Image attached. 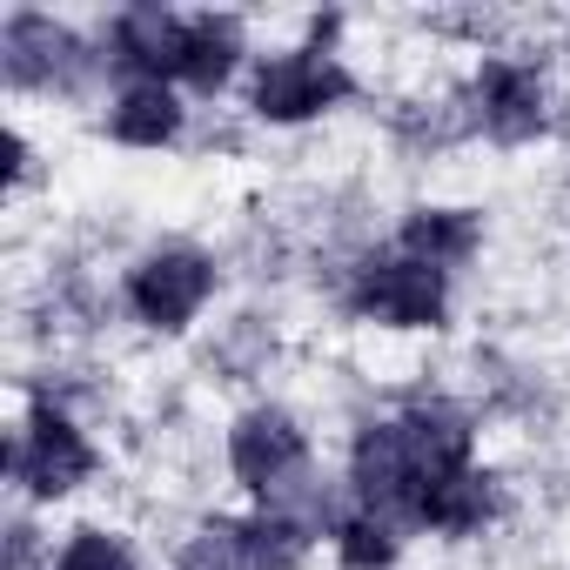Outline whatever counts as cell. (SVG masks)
<instances>
[{
    "mask_svg": "<svg viewBox=\"0 0 570 570\" xmlns=\"http://www.w3.org/2000/svg\"><path fill=\"white\" fill-rule=\"evenodd\" d=\"M350 490H356V510H370V517H383L396 530L416 523L430 476H423V463L410 450L403 416H383V423L356 430V443H350Z\"/></svg>",
    "mask_w": 570,
    "mask_h": 570,
    "instance_id": "cell-1",
    "label": "cell"
},
{
    "mask_svg": "<svg viewBox=\"0 0 570 570\" xmlns=\"http://www.w3.org/2000/svg\"><path fill=\"white\" fill-rule=\"evenodd\" d=\"M350 309L383 330H443L450 316V275L410 255H376L350 282Z\"/></svg>",
    "mask_w": 570,
    "mask_h": 570,
    "instance_id": "cell-2",
    "label": "cell"
},
{
    "mask_svg": "<svg viewBox=\"0 0 570 570\" xmlns=\"http://www.w3.org/2000/svg\"><path fill=\"white\" fill-rule=\"evenodd\" d=\"M8 476H14L28 497L55 503V497L81 490V483L95 476V443L75 430V416H61L55 403H35V410H28V423L14 430Z\"/></svg>",
    "mask_w": 570,
    "mask_h": 570,
    "instance_id": "cell-3",
    "label": "cell"
},
{
    "mask_svg": "<svg viewBox=\"0 0 570 570\" xmlns=\"http://www.w3.org/2000/svg\"><path fill=\"white\" fill-rule=\"evenodd\" d=\"M303 557H309V537L296 523L255 510V517H208L188 537L181 570H303Z\"/></svg>",
    "mask_w": 570,
    "mask_h": 570,
    "instance_id": "cell-4",
    "label": "cell"
},
{
    "mask_svg": "<svg viewBox=\"0 0 570 570\" xmlns=\"http://www.w3.org/2000/svg\"><path fill=\"white\" fill-rule=\"evenodd\" d=\"M350 68L323 48H296V55H275L255 68V88H248V108L262 121H282V128H296V121H316L330 115L336 101H350Z\"/></svg>",
    "mask_w": 570,
    "mask_h": 570,
    "instance_id": "cell-5",
    "label": "cell"
},
{
    "mask_svg": "<svg viewBox=\"0 0 570 570\" xmlns=\"http://www.w3.org/2000/svg\"><path fill=\"white\" fill-rule=\"evenodd\" d=\"M208 296H215V262L202 248H155L128 268V309L161 336L188 330Z\"/></svg>",
    "mask_w": 570,
    "mask_h": 570,
    "instance_id": "cell-6",
    "label": "cell"
},
{
    "mask_svg": "<svg viewBox=\"0 0 570 570\" xmlns=\"http://www.w3.org/2000/svg\"><path fill=\"white\" fill-rule=\"evenodd\" d=\"M228 470L242 490L255 497H275L289 476L309 470V436L303 423L282 410V403H262V410H242L235 430H228Z\"/></svg>",
    "mask_w": 570,
    "mask_h": 570,
    "instance_id": "cell-7",
    "label": "cell"
},
{
    "mask_svg": "<svg viewBox=\"0 0 570 570\" xmlns=\"http://www.w3.org/2000/svg\"><path fill=\"white\" fill-rule=\"evenodd\" d=\"M88 48L75 28H61L55 14H8V28H0V75H8V88L35 95V88H75L88 75Z\"/></svg>",
    "mask_w": 570,
    "mask_h": 570,
    "instance_id": "cell-8",
    "label": "cell"
},
{
    "mask_svg": "<svg viewBox=\"0 0 570 570\" xmlns=\"http://www.w3.org/2000/svg\"><path fill=\"white\" fill-rule=\"evenodd\" d=\"M181 41H188V21L168 14V8H128L115 14L108 28V68L135 81H181Z\"/></svg>",
    "mask_w": 570,
    "mask_h": 570,
    "instance_id": "cell-9",
    "label": "cell"
},
{
    "mask_svg": "<svg viewBox=\"0 0 570 570\" xmlns=\"http://www.w3.org/2000/svg\"><path fill=\"white\" fill-rule=\"evenodd\" d=\"M476 101H483V108H476L483 135L503 141V148L543 135V121H550V88H543V75L523 68V61H483V75H476Z\"/></svg>",
    "mask_w": 570,
    "mask_h": 570,
    "instance_id": "cell-10",
    "label": "cell"
},
{
    "mask_svg": "<svg viewBox=\"0 0 570 570\" xmlns=\"http://www.w3.org/2000/svg\"><path fill=\"white\" fill-rule=\"evenodd\" d=\"M497 503H503L497 476L476 470V463H463V470H450V476H436V483L423 490L416 523H430V530H443V537H470V530H483V523L497 517Z\"/></svg>",
    "mask_w": 570,
    "mask_h": 570,
    "instance_id": "cell-11",
    "label": "cell"
},
{
    "mask_svg": "<svg viewBox=\"0 0 570 570\" xmlns=\"http://www.w3.org/2000/svg\"><path fill=\"white\" fill-rule=\"evenodd\" d=\"M396 248L410 262H430V268L450 275V268H463L483 248V222H476V208H410Z\"/></svg>",
    "mask_w": 570,
    "mask_h": 570,
    "instance_id": "cell-12",
    "label": "cell"
},
{
    "mask_svg": "<svg viewBox=\"0 0 570 570\" xmlns=\"http://www.w3.org/2000/svg\"><path fill=\"white\" fill-rule=\"evenodd\" d=\"M235 68H242V21H235V14H188L181 81H188L195 95H222Z\"/></svg>",
    "mask_w": 570,
    "mask_h": 570,
    "instance_id": "cell-13",
    "label": "cell"
},
{
    "mask_svg": "<svg viewBox=\"0 0 570 570\" xmlns=\"http://www.w3.org/2000/svg\"><path fill=\"white\" fill-rule=\"evenodd\" d=\"M108 135L128 141V148H161V141H175V135H181V101H175V88H168V81H135V88H121V101H115V115H108Z\"/></svg>",
    "mask_w": 570,
    "mask_h": 570,
    "instance_id": "cell-14",
    "label": "cell"
},
{
    "mask_svg": "<svg viewBox=\"0 0 570 570\" xmlns=\"http://www.w3.org/2000/svg\"><path fill=\"white\" fill-rule=\"evenodd\" d=\"M396 550H403V530L383 523V517H370V510H350V517L336 523V557H343V570H390Z\"/></svg>",
    "mask_w": 570,
    "mask_h": 570,
    "instance_id": "cell-15",
    "label": "cell"
},
{
    "mask_svg": "<svg viewBox=\"0 0 570 570\" xmlns=\"http://www.w3.org/2000/svg\"><path fill=\"white\" fill-rule=\"evenodd\" d=\"M55 570H135V550H128L115 530H101V523H81V530L61 543Z\"/></svg>",
    "mask_w": 570,
    "mask_h": 570,
    "instance_id": "cell-16",
    "label": "cell"
},
{
    "mask_svg": "<svg viewBox=\"0 0 570 570\" xmlns=\"http://www.w3.org/2000/svg\"><path fill=\"white\" fill-rule=\"evenodd\" d=\"M28 557H35V523L21 517V523L8 530V570H28Z\"/></svg>",
    "mask_w": 570,
    "mask_h": 570,
    "instance_id": "cell-17",
    "label": "cell"
}]
</instances>
